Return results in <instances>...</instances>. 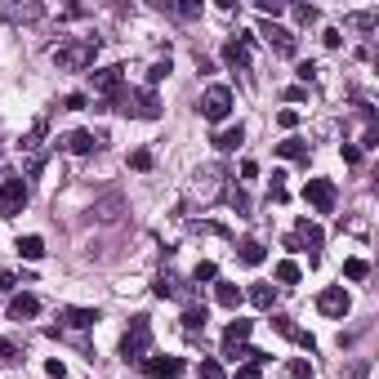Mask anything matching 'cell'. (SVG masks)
<instances>
[{
	"mask_svg": "<svg viewBox=\"0 0 379 379\" xmlns=\"http://www.w3.org/2000/svg\"><path fill=\"white\" fill-rule=\"evenodd\" d=\"M94 54H99V41L94 36H81V41H68L54 50V68L59 72H85L94 63Z\"/></svg>",
	"mask_w": 379,
	"mask_h": 379,
	"instance_id": "1",
	"label": "cell"
},
{
	"mask_svg": "<svg viewBox=\"0 0 379 379\" xmlns=\"http://www.w3.org/2000/svg\"><path fill=\"white\" fill-rule=\"evenodd\" d=\"M116 112H125V116H139V121H161V103L152 90H134V94H116V103H112Z\"/></svg>",
	"mask_w": 379,
	"mask_h": 379,
	"instance_id": "2",
	"label": "cell"
},
{
	"mask_svg": "<svg viewBox=\"0 0 379 379\" xmlns=\"http://www.w3.org/2000/svg\"><path fill=\"white\" fill-rule=\"evenodd\" d=\"M147 348H152V326H147V317H134L130 330L121 335V357H125V362H143Z\"/></svg>",
	"mask_w": 379,
	"mask_h": 379,
	"instance_id": "3",
	"label": "cell"
},
{
	"mask_svg": "<svg viewBox=\"0 0 379 379\" xmlns=\"http://www.w3.org/2000/svg\"><path fill=\"white\" fill-rule=\"evenodd\" d=\"M27 183L18 174H9L5 183H0V219H14V214H23L27 210Z\"/></svg>",
	"mask_w": 379,
	"mask_h": 379,
	"instance_id": "4",
	"label": "cell"
},
{
	"mask_svg": "<svg viewBox=\"0 0 379 379\" xmlns=\"http://www.w3.org/2000/svg\"><path fill=\"white\" fill-rule=\"evenodd\" d=\"M227 112H232V90H227V85H210V90H205V99H201V116L219 125Z\"/></svg>",
	"mask_w": 379,
	"mask_h": 379,
	"instance_id": "5",
	"label": "cell"
},
{
	"mask_svg": "<svg viewBox=\"0 0 379 379\" xmlns=\"http://www.w3.org/2000/svg\"><path fill=\"white\" fill-rule=\"evenodd\" d=\"M303 201L317 214H330L335 210V183H330V178H308V183H303Z\"/></svg>",
	"mask_w": 379,
	"mask_h": 379,
	"instance_id": "6",
	"label": "cell"
},
{
	"mask_svg": "<svg viewBox=\"0 0 379 379\" xmlns=\"http://www.w3.org/2000/svg\"><path fill=\"white\" fill-rule=\"evenodd\" d=\"M259 36H263V41H268V45H272L277 54H286V59H295L299 41H295V32H290V27H281V23H268V18H263Z\"/></svg>",
	"mask_w": 379,
	"mask_h": 379,
	"instance_id": "7",
	"label": "cell"
},
{
	"mask_svg": "<svg viewBox=\"0 0 379 379\" xmlns=\"http://www.w3.org/2000/svg\"><path fill=\"white\" fill-rule=\"evenodd\" d=\"M317 308L326 312V317H348L353 299H348V290H344V286H330V290H321V295H317Z\"/></svg>",
	"mask_w": 379,
	"mask_h": 379,
	"instance_id": "8",
	"label": "cell"
},
{
	"mask_svg": "<svg viewBox=\"0 0 379 379\" xmlns=\"http://www.w3.org/2000/svg\"><path fill=\"white\" fill-rule=\"evenodd\" d=\"M121 72L125 68H103V72H94V90L103 94V103H116V94H121Z\"/></svg>",
	"mask_w": 379,
	"mask_h": 379,
	"instance_id": "9",
	"label": "cell"
},
{
	"mask_svg": "<svg viewBox=\"0 0 379 379\" xmlns=\"http://www.w3.org/2000/svg\"><path fill=\"white\" fill-rule=\"evenodd\" d=\"M290 250H299V245H308V250H312V259H317V254H321V227L317 223H308V219H299V232L295 236H290Z\"/></svg>",
	"mask_w": 379,
	"mask_h": 379,
	"instance_id": "10",
	"label": "cell"
},
{
	"mask_svg": "<svg viewBox=\"0 0 379 379\" xmlns=\"http://www.w3.org/2000/svg\"><path fill=\"white\" fill-rule=\"evenodd\" d=\"M143 371L152 379H178L183 375V362L178 357H143Z\"/></svg>",
	"mask_w": 379,
	"mask_h": 379,
	"instance_id": "11",
	"label": "cell"
},
{
	"mask_svg": "<svg viewBox=\"0 0 379 379\" xmlns=\"http://www.w3.org/2000/svg\"><path fill=\"white\" fill-rule=\"evenodd\" d=\"M223 63H227V68H250V32L223 45Z\"/></svg>",
	"mask_w": 379,
	"mask_h": 379,
	"instance_id": "12",
	"label": "cell"
},
{
	"mask_svg": "<svg viewBox=\"0 0 379 379\" xmlns=\"http://www.w3.org/2000/svg\"><path fill=\"white\" fill-rule=\"evenodd\" d=\"M68 152H76V156H90V152L103 147V134H90V130H76V134H68V143H63Z\"/></svg>",
	"mask_w": 379,
	"mask_h": 379,
	"instance_id": "13",
	"label": "cell"
},
{
	"mask_svg": "<svg viewBox=\"0 0 379 379\" xmlns=\"http://www.w3.org/2000/svg\"><path fill=\"white\" fill-rule=\"evenodd\" d=\"M245 339H250V321H241V317H236V321H232V326H227V330H223V357H232V353H236V348H241V344H245Z\"/></svg>",
	"mask_w": 379,
	"mask_h": 379,
	"instance_id": "14",
	"label": "cell"
},
{
	"mask_svg": "<svg viewBox=\"0 0 379 379\" xmlns=\"http://www.w3.org/2000/svg\"><path fill=\"white\" fill-rule=\"evenodd\" d=\"M36 312H41V299L36 295H14L9 299V317L14 321H27V317H36Z\"/></svg>",
	"mask_w": 379,
	"mask_h": 379,
	"instance_id": "15",
	"label": "cell"
},
{
	"mask_svg": "<svg viewBox=\"0 0 379 379\" xmlns=\"http://www.w3.org/2000/svg\"><path fill=\"white\" fill-rule=\"evenodd\" d=\"M63 321L76 326V330H90L94 321H103V312L99 308H63Z\"/></svg>",
	"mask_w": 379,
	"mask_h": 379,
	"instance_id": "16",
	"label": "cell"
},
{
	"mask_svg": "<svg viewBox=\"0 0 379 379\" xmlns=\"http://www.w3.org/2000/svg\"><path fill=\"white\" fill-rule=\"evenodd\" d=\"M152 290H156V299H174V295H183V281H178L174 272H161V277L152 281Z\"/></svg>",
	"mask_w": 379,
	"mask_h": 379,
	"instance_id": "17",
	"label": "cell"
},
{
	"mask_svg": "<svg viewBox=\"0 0 379 379\" xmlns=\"http://www.w3.org/2000/svg\"><path fill=\"white\" fill-rule=\"evenodd\" d=\"M5 23H23V18H41V5H0Z\"/></svg>",
	"mask_w": 379,
	"mask_h": 379,
	"instance_id": "18",
	"label": "cell"
},
{
	"mask_svg": "<svg viewBox=\"0 0 379 379\" xmlns=\"http://www.w3.org/2000/svg\"><path fill=\"white\" fill-rule=\"evenodd\" d=\"M241 139H245V130H241V125L219 130V134H214V147H219V152H236V147H241Z\"/></svg>",
	"mask_w": 379,
	"mask_h": 379,
	"instance_id": "19",
	"label": "cell"
},
{
	"mask_svg": "<svg viewBox=\"0 0 379 379\" xmlns=\"http://www.w3.org/2000/svg\"><path fill=\"white\" fill-rule=\"evenodd\" d=\"M236 259L250 263V268H254V263H263V241H254V236H250V241H241V245H236Z\"/></svg>",
	"mask_w": 379,
	"mask_h": 379,
	"instance_id": "20",
	"label": "cell"
},
{
	"mask_svg": "<svg viewBox=\"0 0 379 379\" xmlns=\"http://www.w3.org/2000/svg\"><path fill=\"white\" fill-rule=\"evenodd\" d=\"M18 254H23V259H41V254H45V241H41V236H18Z\"/></svg>",
	"mask_w": 379,
	"mask_h": 379,
	"instance_id": "21",
	"label": "cell"
},
{
	"mask_svg": "<svg viewBox=\"0 0 379 379\" xmlns=\"http://www.w3.org/2000/svg\"><path fill=\"white\" fill-rule=\"evenodd\" d=\"M277 152L286 161H308V143H303V139H286V143H277Z\"/></svg>",
	"mask_w": 379,
	"mask_h": 379,
	"instance_id": "22",
	"label": "cell"
},
{
	"mask_svg": "<svg viewBox=\"0 0 379 379\" xmlns=\"http://www.w3.org/2000/svg\"><path fill=\"white\" fill-rule=\"evenodd\" d=\"M183 330H187V335H201V330H205V308H196V303H192V308L183 312Z\"/></svg>",
	"mask_w": 379,
	"mask_h": 379,
	"instance_id": "23",
	"label": "cell"
},
{
	"mask_svg": "<svg viewBox=\"0 0 379 379\" xmlns=\"http://www.w3.org/2000/svg\"><path fill=\"white\" fill-rule=\"evenodd\" d=\"M250 299L259 303V308H272V299H277V290H272L268 281H254V286H250Z\"/></svg>",
	"mask_w": 379,
	"mask_h": 379,
	"instance_id": "24",
	"label": "cell"
},
{
	"mask_svg": "<svg viewBox=\"0 0 379 379\" xmlns=\"http://www.w3.org/2000/svg\"><path fill=\"white\" fill-rule=\"evenodd\" d=\"M277 281H281V286H295V281H299V263L295 259H281L277 263Z\"/></svg>",
	"mask_w": 379,
	"mask_h": 379,
	"instance_id": "25",
	"label": "cell"
},
{
	"mask_svg": "<svg viewBox=\"0 0 379 379\" xmlns=\"http://www.w3.org/2000/svg\"><path fill=\"white\" fill-rule=\"evenodd\" d=\"M219 303H223V308H236V303H241V286H232V281H219Z\"/></svg>",
	"mask_w": 379,
	"mask_h": 379,
	"instance_id": "26",
	"label": "cell"
},
{
	"mask_svg": "<svg viewBox=\"0 0 379 379\" xmlns=\"http://www.w3.org/2000/svg\"><path fill=\"white\" fill-rule=\"evenodd\" d=\"M45 130H50V121H36V125H32V130H27V139H23V147H27V152H36V147H41V139H45Z\"/></svg>",
	"mask_w": 379,
	"mask_h": 379,
	"instance_id": "27",
	"label": "cell"
},
{
	"mask_svg": "<svg viewBox=\"0 0 379 379\" xmlns=\"http://www.w3.org/2000/svg\"><path fill=\"white\" fill-rule=\"evenodd\" d=\"M366 272H371V263H366V259H348L344 263V277L348 281H366Z\"/></svg>",
	"mask_w": 379,
	"mask_h": 379,
	"instance_id": "28",
	"label": "cell"
},
{
	"mask_svg": "<svg viewBox=\"0 0 379 379\" xmlns=\"http://www.w3.org/2000/svg\"><path fill=\"white\" fill-rule=\"evenodd\" d=\"M263 362H268V353H259V357H250V362L236 371V379H259V371H263Z\"/></svg>",
	"mask_w": 379,
	"mask_h": 379,
	"instance_id": "29",
	"label": "cell"
},
{
	"mask_svg": "<svg viewBox=\"0 0 379 379\" xmlns=\"http://www.w3.org/2000/svg\"><path fill=\"white\" fill-rule=\"evenodd\" d=\"M214 277H219V268H214V263H210V259H201V263H196V272H192V281H214Z\"/></svg>",
	"mask_w": 379,
	"mask_h": 379,
	"instance_id": "30",
	"label": "cell"
},
{
	"mask_svg": "<svg viewBox=\"0 0 379 379\" xmlns=\"http://www.w3.org/2000/svg\"><path fill=\"white\" fill-rule=\"evenodd\" d=\"M165 76H170V59H165V63H152V68H147V85L165 81Z\"/></svg>",
	"mask_w": 379,
	"mask_h": 379,
	"instance_id": "31",
	"label": "cell"
},
{
	"mask_svg": "<svg viewBox=\"0 0 379 379\" xmlns=\"http://www.w3.org/2000/svg\"><path fill=\"white\" fill-rule=\"evenodd\" d=\"M201 379H223V366L214 362V357H205L201 362Z\"/></svg>",
	"mask_w": 379,
	"mask_h": 379,
	"instance_id": "32",
	"label": "cell"
},
{
	"mask_svg": "<svg viewBox=\"0 0 379 379\" xmlns=\"http://www.w3.org/2000/svg\"><path fill=\"white\" fill-rule=\"evenodd\" d=\"M286 174H272V187H268V201H286V183H281Z\"/></svg>",
	"mask_w": 379,
	"mask_h": 379,
	"instance_id": "33",
	"label": "cell"
},
{
	"mask_svg": "<svg viewBox=\"0 0 379 379\" xmlns=\"http://www.w3.org/2000/svg\"><path fill=\"white\" fill-rule=\"evenodd\" d=\"M281 9H286V5H281V0H259V14L268 18V23H272V18L281 14Z\"/></svg>",
	"mask_w": 379,
	"mask_h": 379,
	"instance_id": "34",
	"label": "cell"
},
{
	"mask_svg": "<svg viewBox=\"0 0 379 379\" xmlns=\"http://www.w3.org/2000/svg\"><path fill=\"white\" fill-rule=\"evenodd\" d=\"M116 205H121L116 196H112V201H103V205H99V219H103V223H112V219H116Z\"/></svg>",
	"mask_w": 379,
	"mask_h": 379,
	"instance_id": "35",
	"label": "cell"
},
{
	"mask_svg": "<svg viewBox=\"0 0 379 379\" xmlns=\"http://www.w3.org/2000/svg\"><path fill=\"white\" fill-rule=\"evenodd\" d=\"M295 18L299 23H317V5H295Z\"/></svg>",
	"mask_w": 379,
	"mask_h": 379,
	"instance_id": "36",
	"label": "cell"
},
{
	"mask_svg": "<svg viewBox=\"0 0 379 379\" xmlns=\"http://www.w3.org/2000/svg\"><path fill=\"white\" fill-rule=\"evenodd\" d=\"M353 23H357V27H362V32H371V27L379 23V14H353Z\"/></svg>",
	"mask_w": 379,
	"mask_h": 379,
	"instance_id": "37",
	"label": "cell"
},
{
	"mask_svg": "<svg viewBox=\"0 0 379 379\" xmlns=\"http://www.w3.org/2000/svg\"><path fill=\"white\" fill-rule=\"evenodd\" d=\"M130 165H134V170H152V152H134V156H130Z\"/></svg>",
	"mask_w": 379,
	"mask_h": 379,
	"instance_id": "38",
	"label": "cell"
},
{
	"mask_svg": "<svg viewBox=\"0 0 379 379\" xmlns=\"http://www.w3.org/2000/svg\"><path fill=\"white\" fill-rule=\"evenodd\" d=\"M277 125H281V130H295V125H299V112H281Z\"/></svg>",
	"mask_w": 379,
	"mask_h": 379,
	"instance_id": "39",
	"label": "cell"
},
{
	"mask_svg": "<svg viewBox=\"0 0 379 379\" xmlns=\"http://www.w3.org/2000/svg\"><path fill=\"white\" fill-rule=\"evenodd\" d=\"M63 107H68V112H81V107H85V94H68V99H63Z\"/></svg>",
	"mask_w": 379,
	"mask_h": 379,
	"instance_id": "40",
	"label": "cell"
},
{
	"mask_svg": "<svg viewBox=\"0 0 379 379\" xmlns=\"http://www.w3.org/2000/svg\"><path fill=\"white\" fill-rule=\"evenodd\" d=\"M290 375H295V379H312V371H308V362H290Z\"/></svg>",
	"mask_w": 379,
	"mask_h": 379,
	"instance_id": "41",
	"label": "cell"
},
{
	"mask_svg": "<svg viewBox=\"0 0 379 379\" xmlns=\"http://www.w3.org/2000/svg\"><path fill=\"white\" fill-rule=\"evenodd\" d=\"M14 357H18V348H14V344H5V339H0V362H14Z\"/></svg>",
	"mask_w": 379,
	"mask_h": 379,
	"instance_id": "42",
	"label": "cell"
},
{
	"mask_svg": "<svg viewBox=\"0 0 379 379\" xmlns=\"http://www.w3.org/2000/svg\"><path fill=\"white\" fill-rule=\"evenodd\" d=\"M344 161H348V165H357V161H362V152H357L353 143H344Z\"/></svg>",
	"mask_w": 379,
	"mask_h": 379,
	"instance_id": "43",
	"label": "cell"
},
{
	"mask_svg": "<svg viewBox=\"0 0 379 379\" xmlns=\"http://www.w3.org/2000/svg\"><path fill=\"white\" fill-rule=\"evenodd\" d=\"M312 76H317V68H312V63H299V81H303V85H308V81H312Z\"/></svg>",
	"mask_w": 379,
	"mask_h": 379,
	"instance_id": "44",
	"label": "cell"
},
{
	"mask_svg": "<svg viewBox=\"0 0 379 379\" xmlns=\"http://www.w3.org/2000/svg\"><path fill=\"white\" fill-rule=\"evenodd\" d=\"M5 290H14V272H0V295Z\"/></svg>",
	"mask_w": 379,
	"mask_h": 379,
	"instance_id": "45",
	"label": "cell"
}]
</instances>
